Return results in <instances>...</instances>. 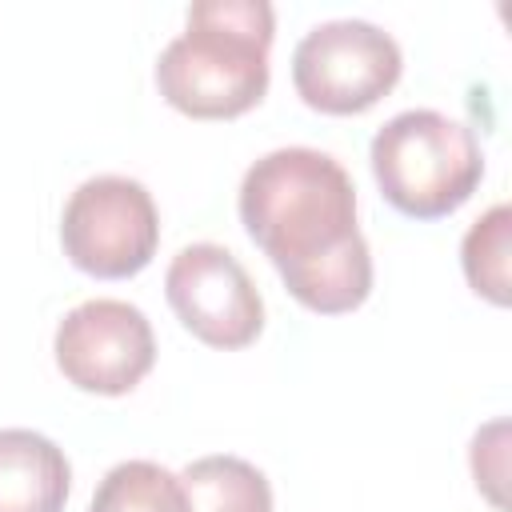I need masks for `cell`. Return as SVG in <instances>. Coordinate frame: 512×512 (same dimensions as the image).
<instances>
[{
    "label": "cell",
    "mask_w": 512,
    "mask_h": 512,
    "mask_svg": "<svg viewBox=\"0 0 512 512\" xmlns=\"http://www.w3.org/2000/svg\"><path fill=\"white\" fill-rule=\"evenodd\" d=\"M64 256L100 280H124L148 268L160 244L152 192L132 176H88L60 212Z\"/></svg>",
    "instance_id": "cell-5"
},
{
    "label": "cell",
    "mask_w": 512,
    "mask_h": 512,
    "mask_svg": "<svg viewBox=\"0 0 512 512\" xmlns=\"http://www.w3.org/2000/svg\"><path fill=\"white\" fill-rule=\"evenodd\" d=\"M504 432H508V424L492 420L488 428H480L472 436V476H476V488H484L496 508H504V492H500V484H504Z\"/></svg>",
    "instance_id": "cell-12"
},
{
    "label": "cell",
    "mask_w": 512,
    "mask_h": 512,
    "mask_svg": "<svg viewBox=\"0 0 512 512\" xmlns=\"http://www.w3.org/2000/svg\"><path fill=\"white\" fill-rule=\"evenodd\" d=\"M368 160L384 200L412 220L456 212L484 176L476 132L436 108H408L384 120Z\"/></svg>",
    "instance_id": "cell-3"
},
{
    "label": "cell",
    "mask_w": 512,
    "mask_h": 512,
    "mask_svg": "<svg viewBox=\"0 0 512 512\" xmlns=\"http://www.w3.org/2000/svg\"><path fill=\"white\" fill-rule=\"evenodd\" d=\"M276 12L268 0H196L156 60L160 96L196 120H228L268 92Z\"/></svg>",
    "instance_id": "cell-2"
},
{
    "label": "cell",
    "mask_w": 512,
    "mask_h": 512,
    "mask_svg": "<svg viewBox=\"0 0 512 512\" xmlns=\"http://www.w3.org/2000/svg\"><path fill=\"white\" fill-rule=\"evenodd\" d=\"M192 512H272L268 476L244 456H200L180 472Z\"/></svg>",
    "instance_id": "cell-9"
},
{
    "label": "cell",
    "mask_w": 512,
    "mask_h": 512,
    "mask_svg": "<svg viewBox=\"0 0 512 512\" xmlns=\"http://www.w3.org/2000/svg\"><path fill=\"white\" fill-rule=\"evenodd\" d=\"M88 512H192L176 472L156 460H124L104 472Z\"/></svg>",
    "instance_id": "cell-10"
},
{
    "label": "cell",
    "mask_w": 512,
    "mask_h": 512,
    "mask_svg": "<svg viewBox=\"0 0 512 512\" xmlns=\"http://www.w3.org/2000/svg\"><path fill=\"white\" fill-rule=\"evenodd\" d=\"M56 368L68 384L96 396L132 392L156 364V336L148 316L112 296H96L64 312L56 324Z\"/></svg>",
    "instance_id": "cell-6"
},
{
    "label": "cell",
    "mask_w": 512,
    "mask_h": 512,
    "mask_svg": "<svg viewBox=\"0 0 512 512\" xmlns=\"http://www.w3.org/2000/svg\"><path fill=\"white\" fill-rule=\"evenodd\" d=\"M68 456L32 428H0V512H64Z\"/></svg>",
    "instance_id": "cell-8"
},
{
    "label": "cell",
    "mask_w": 512,
    "mask_h": 512,
    "mask_svg": "<svg viewBox=\"0 0 512 512\" xmlns=\"http://www.w3.org/2000/svg\"><path fill=\"white\" fill-rule=\"evenodd\" d=\"M508 236H512V212H508V204H492L464 232V244H460V264H464L472 292L500 304V308L512 300V292H508Z\"/></svg>",
    "instance_id": "cell-11"
},
{
    "label": "cell",
    "mask_w": 512,
    "mask_h": 512,
    "mask_svg": "<svg viewBox=\"0 0 512 512\" xmlns=\"http://www.w3.org/2000/svg\"><path fill=\"white\" fill-rule=\"evenodd\" d=\"M240 224L284 288L320 316L352 312L372 292V252L356 228V184L320 148L264 152L240 180Z\"/></svg>",
    "instance_id": "cell-1"
},
{
    "label": "cell",
    "mask_w": 512,
    "mask_h": 512,
    "mask_svg": "<svg viewBox=\"0 0 512 512\" xmlns=\"http://www.w3.org/2000/svg\"><path fill=\"white\" fill-rule=\"evenodd\" d=\"M164 296L196 340L224 352L248 348L264 328V296L224 244H184L164 272Z\"/></svg>",
    "instance_id": "cell-7"
},
{
    "label": "cell",
    "mask_w": 512,
    "mask_h": 512,
    "mask_svg": "<svg viewBox=\"0 0 512 512\" xmlns=\"http://www.w3.org/2000/svg\"><path fill=\"white\" fill-rule=\"evenodd\" d=\"M404 56L392 32L372 20H324L300 36L292 48L296 96L328 116L368 112L380 96L396 88Z\"/></svg>",
    "instance_id": "cell-4"
}]
</instances>
